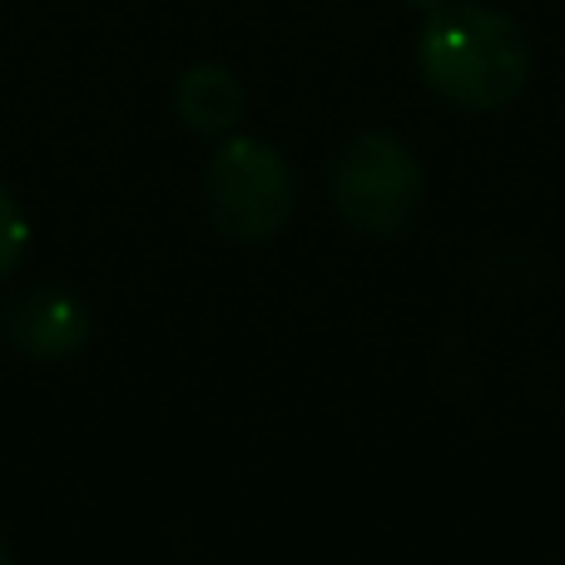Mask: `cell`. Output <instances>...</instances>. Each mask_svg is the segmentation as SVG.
Segmentation results:
<instances>
[{"mask_svg":"<svg viewBox=\"0 0 565 565\" xmlns=\"http://www.w3.org/2000/svg\"><path fill=\"white\" fill-rule=\"evenodd\" d=\"M531 40L507 10L451 0L422 20L417 35V75L437 99L467 109V115H491L521 99L531 85Z\"/></svg>","mask_w":565,"mask_h":565,"instance_id":"cell-1","label":"cell"},{"mask_svg":"<svg viewBox=\"0 0 565 565\" xmlns=\"http://www.w3.org/2000/svg\"><path fill=\"white\" fill-rule=\"evenodd\" d=\"M298 179L258 135H224L204 164V214L228 244H268L288 228Z\"/></svg>","mask_w":565,"mask_h":565,"instance_id":"cell-2","label":"cell"},{"mask_svg":"<svg viewBox=\"0 0 565 565\" xmlns=\"http://www.w3.org/2000/svg\"><path fill=\"white\" fill-rule=\"evenodd\" d=\"M332 209L362 238H397L422 209V159L387 129H362L332 154Z\"/></svg>","mask_w":565,"mask_h":565,"instance_id":"cell-3","label":"cell"},{"mask_svg":"<svg viewBox=\"0 0 565 565\" xmlns=\"http://www.w3.org/2000/svg\"><path fill=\"white\" fill-rule=\"evenodd\" d=\"M0 338L30 362H70L95 338V312L65 282H25L0 298Z\"/></svg>","mask_w":565,"mask_h":565,"instance_id":"cell-4","label":"cell"},{"mask_svg":"<svg viewBox=\"0 0 565 565\" xmlns=\"http://www.w3.org/2000/svg\"><path fill=\"white\" fill-rule=\"evenodd\" d=\"M244 79L228 65H214V60H199L184 75L174 79V115L184 119V129H194L199 139H224L244 125Z\"/></svg>","mask_w":565,"mask_h":565,"instance_id":"cell-5","label":"cell"},{"mask_svg":"<svg viewBox=\"0 0 565 565\" xmlns=\"http://www.w3.org/2000/svg\"><path fill=\"white\" fill-rule=\"evenodd\" d=\"M25 248H30V218L20 209V199L0 184V282L25 264Z\"/></svg>","mask_w":565,"mask_h":565,"instance_id":"cell-6","label":"cell"},{"mask_svg":"<svg viewBox=\"0 0 565 565\" xmlns=\"http://www.w3.org/2000/svg\"><path fill=\"white\" fill-rule=\"evenodd\" d=\"M412 10H422V15H431V10H441V6H451V0H407Z\"/></svg>","mask_w":565,"mask_h":565,"instance_id":"cell-7","label":"cell"},{"mask_svg":"<svg viewBox=\"0 0 565 565\" xmlns=\"http://www.w3.org/2000/svg\"><path fill=\"white\" fill-rule=\"evenodd\" d=\"M10 561H15V546H10V541L0 536V565H10Z\"/></svg>","mask_w":565,"mask_h":565,"instance_id":"cell-8","label":"cell"}]
</instances>
